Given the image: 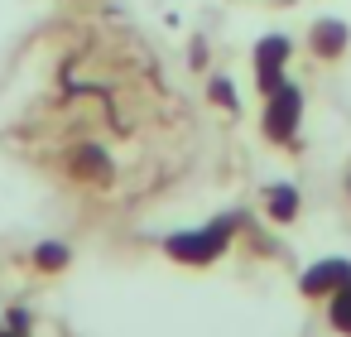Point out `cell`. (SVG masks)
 Listing matches in <instances>:
<instances>
[{
	"label": "cell",
	"instance_id": "1",
	"mask_svg": "<svg viewBox=\"0 0 351 337\" xmlns=\"http://www.w3.org/2000/svg\"><path fill=\"white\" fill-rule=\"evenodd\" d=\"M0 145L82 202L135 207L178 178L193 116L135 30L73 15L20 58L0 106Z\"/></svg>",
	"mask_w": 351,
	"mask_h": 337
},
{
	"label": "cell",
	"instance_id": "2",
	"mask_svg": "<svg viewBox=\"0 0 351 337\" xmlns=\"http://www.w3.org/2000/svg\"><path fill=\"white\" fill-rule=\"evenodd\" d=\"M231 246V222H212L202 231H183V236H169V255L183 260V265H212L221 251Z\"/></svg>",
	"mask_w": 351,
	"mask_h": 337
},
{
	"label": "cell",
	"instance_id": "3",
	"mask_svg": "<svg viewBox=\"0 0 351 337\" xmlns=\"http://www.w3.org/2000/svg\"><path fill=\"white\" fill-rule=\"evenodd\" d=\"M298 121H303V92L293 82H279L269 97H265V135L274 145H289L298 135Z\"/></svg>",
	"mask_w": 351,
	"mask_h": 337
},
{
	"label": "cell",
	"instance_id": "4",
	"mask_svg": "<svg viewBox=\"0 0 351 337\" xmlns=\"http://www.w3.org/2000/svg\"><path fill=\"white\" fill-rule=\"evenodd\" d=\"M289 54H293V44H289L284 34H269V39L255 44V82H260L265 97L284 82V63H289Z\"/></svg>",
	"mask_w": 351,
	"mask_h": 337
},
{
	"label": "cell",
	"instance_id": "5",
	"mask_svg": "<svg viewBox=\"0 0 351 337\" xmlns=\"http://www.w3.org/2000/svg\"><path fill=\"white\" fill-rule=\"evenodd\" d=\"M346 279H351V260H317L313 270H303L298 289H303V299H332Z\"/></svg>",
	"mask_w": 351,
	"mask_h": 337
},
{
	"label": "cell",
	"instance_id": "6",
	"mask_svg": "<svg viewBox=\"0 0 351 337\" xmlns=\"http://www.w3.org/2000/svg\"><path fill=\"white\" fill-rule=\"evenodd\" d=\"M346 44H351V30L341 25V20H317L313 25V34H308V49H313V58H341L346 54Z\"/></svg>",
	"mask_w": 351,
	"mask_h": 337
},
{
	"label": "cell",
	"instance_id": "7",
	"mask_svg": "<svg viewBox=\"0 0 351 337\" xmlns=\"http://www.w3.org/2000/svg\"><path fill=\"white\" fill-rule=\"evenodd\" d=\"M265 212H269L274 222H293V217H298V188H293V183L265 188Z\"/></svg>",
	"mask_w": 351,
	"mask_h": 337
},
{
	"label": "cell",
	"instance_id": "8",
	"mask_svg": "<svg viewBox=\"0 0 351 337\" xmlns=\"http://www.w3.org/2000/svg\"><path fill=\"white\" fill-rule=\"evenodd\" d=\"M327 323H332L341 337H351V279L332 294V303H327Z\"/></svg>",
	"mask_w": 351,
	"mask_h": 337
},
{
	"label": "cell",
	"instance_id": "9",
	"mask_svg": "<svg viewBox=\"0 0 351 337\" xmlns=\"http://www.w3.org/2000/svg\"><path fill=\"white\" fill-rule=\"evenodd\" d=\"M34 265H39V270H63V265H68V246H58V241L39 246V251H34Z\"/></svg>",
	"mask_w": 351,
	"mask_h": 337
},
{
	"label": "cell",
	"instance_id": "10",
	"mask_svg": "<svg viewBox=\"0 0 351 337\" xmlns=\"http://www.w3.org/2000/svg\"><path fill=\"white\" fill-rule=\"evenodd\" d=\"M207 92H212V102H217V106L236 111V87H231L226 78H212V87H207Z\"/></svg>",
	"mask_w": 351,
	"mask_h": 337
},
{
	"label": "cell",
	"instance_id": "11",
	"mask_svg": "<svg viewBox=\"0 0 351 337\" xmlns=\"http://www.w3.org/2000/svg\"><path fill=\"white\" fill-rule=\"evenodd\" d=\"M346 193H351V178H346Z\"/></svg>",
	"mask_w": 351,
	"mask_h": 337
}]
</instances>
